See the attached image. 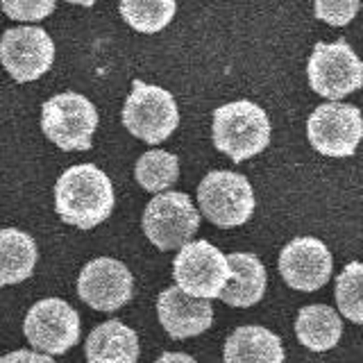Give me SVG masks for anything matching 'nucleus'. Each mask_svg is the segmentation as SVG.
Returning a JSON list of instances; mask_svg holds the SVG:
<instances>
[{"instance_id": "nucleus-1", "label": "nucleus", "mask_w": 363, "mask_h": 363, "mask_svg": "<svg viewBox=\"0 0 363 363\" xmlns=\"http://www.w3.org/2000/svg\"><path fill=\"white\" fill-rule=\"evenodd\" d=\"M113 200L111 179L94 164L64 170L55 186V207L60 218L79 230L105 223L113 211Z\"/></svg>"}, {"instance_id": "nucleus-2", "label": "nucleus", "mask_w": 363, "mask_h": 363, "mask_svg": "<svg viewBox=\"0 0 363 363\" xmlns=\"http://www.w3.org/2000/svg\"><path fill=\"white\" fill-rule=\"evenodd\" d=\"M270 143L268 113L250 100H236L213 111V145L234 164L264 152Z\"/></svg>"}, {"instance_id": "nucleus-3", "label": "nucleus", "mask_w": 363, "mask_h": 363, "mask_svg": "<svg viewBox=\"0 0 363 363\" xmlns=\"http://www.w3.org/2000/svg\"><path fill=\"white\" fill-rule=\"evenodd\" d=\"M123 125L150 145L166 141L179 125V109L170 91L136 79L123 107Z\"/></svg>"}, {"instance_id": "nucleus-4", "label": "nucleus", "mask_w": 363, "mask_h": 363, "mask_svg": "<svg viewBox=\"0 0 363 363\" xmlns=\"http://www.w3.org/2000/svg\"><path fill=\"white\" fill-rule=\"evenodd\" d=\"M309 84L318 96L340 100L363 86V62L345 39L318 41L306 66Z\"/></svg>"}, {"instance_id": "nucleus-5", "label": "nucleus", "mask_w": 363, "mask_h": 363, "mask_svg": "<svg viewBox=\"0 0 363 363\" xmlns=\"http://www.w3.org/2000/svg\"><path fill=\"white\" fill-rule=\"evenodd\" d=\"M198 202L204 218L213 225L238 227L255 213V191L245 175L232 170H211L198 186Z\"/></svg>"}, {"instance_id": "nucleus-6", "label": "nucleus", "mask_w": 363, "mask_h": 363, "mask_svg": "<svg viewBox=\"0 0 363 363\" xmlns=\"http://www.w3.org/2000/svg\"><path fill=\"white\" fill-rule=\"evenodd\" d=\"M98 128V111L91 100L66 91L50 98L41 111V130L62 150H89Z\"/></svg>"}, {"instance_id": "nucleus-7", "label": "nucleus", "mask_w": 363, "mask_h": 363, "mask_svg": "<svg viewBox=\"0 0 363 363\" xmlns=\"http://www.w3.org/2000/svg\"><path fill=\"white\" fill-rule=\"evenodd\" d=\"M200 213L191 198L179 191H166L155 196L143 211V232L159 250H177L196 236Z\"/></svg>"}, {"instance_id": "nucleus-8", "label": "nucleus", "mask_w": 363, "mask_h": 363, "mask_svg": "<svg viewBox=\"0 0 363 363\" xmlns=\"http://www.w3.org/2000/svg\"><path fill=\"white\" fill-rule=\"evenodd\" d=\"M232 270L227 257L209 241H189L179 247L173 261V277L177 286L193 298H220Z\"/></svg>"}, {"instance_id": "nucleus-9", "label": "nucleus", "mask_w": 363, "mask_h": 363, "mask_svg": "<svg viewBox=\"0 0 363 363\" xmlns=\"http://www.w3.org/2000/svg\"><path fill=\"white\" fill-rule=\"evenodd\" d=\"M23 332L30 345L43 354H66L79 340V315L66 300L45 298L28 311Z\"/></svg>"}, {"instance_id": "nucleus-10", "label": "nucleus", "mask_w": 363, "mask_h": 363, "mask_svg": "<svg viewBox=\"0 0 363 363\" xmlns=\"http://www.w3.org/2000/svg\"><path fill=\"white\" fill-rule=\"evenodd\" d=\"M309 143L325 157H352L363 139V116L354 105L327 102L306 123Z\"/></svg>"}, {"instance_id": "nucleus-11", "label": "nucleus", "mask_w": 363, "mask_h": 363, "mask_svg": "<svg viewBox=\"0 0 363 363\" xmlns=\"http://www.w3.org/2000/svg\"><path fill=\"white\" fill-rule=\"evenodd\" d=\"M0 62L16 82H32L50 71L55 41L41 28H11L0 39Z\"/></svg>"}, {"instance_id": "nucleus-12", "label": "nucleus", "mask_w": 363, "mask_h": 363, "mask_svg": "<svg viewBox=\"0 0 363 363\" xmlns=\"http://www.w3.org/2000/svg\"><path fill=\"white\" fill-rule=\"evenodd\" d=\"M77 293L91 309L116 311L132 300L134 293L132 272L118 259H109V257L94 259L79 272Z\"/></svg>"}, {"instance_id": "nucleus-13", "label": "nucleus", "mask_w": 363, "mask_h": 363, "mask_svg": "<svg viewBox=\"0 0 363 363\" xmlns=\"http://www.w3.org/2000/svg\"><path fill=\"white\" fill-rule=\"evenodd\" d=\"M332 255L323 241L313 236H300L281 250L279 272L289 286L298 291H318L332 275Z\"/></svg>"}, {"instance_id": "nucleus-14", "label": "nucleus", "mask_w": 363, "mask_h": 363, "mask_svg": "<svg viewBox=\"0 0 363 363\" xmlns=\"http://www.w3.org/2000/svg\"><path fill=\"white\" fill-rule=\"evenodd\" d=\"M157 315L170 338H191L207 332L213 323V309L209 300L193 298L179 286H170L159 293Z\"/></svg>"}, {"instance_id": "nucleus-15", "label": "nucleus", "mask_w": 363, "mask_h": 363, "mask_svg": "<svg viewBox=\"0 0 363 363\" xmlns=\"http://www.w3.org/2000/svg\"><path fill=\"white\" fill-rule=\"evenodd\" d=\"M84 354L89 363H136L139 336L121 320H107L89 334Z\"/></svg>"}, {"instance_id": "nucleus-16", "label": "nucleus", "mask_w": 363, "mask_h": 363, "mask_svg": "<svg viewBox=\"0 0 363 363\" xmlns=\"http://www.w3.org/2000/svg\"><path fill=\"white\" fill-rule=\"evenodd\" d=\"M232 275L220 291V300L230 306H255L266 293V268L257 255H227Z\"/></svg>"}, {"instance_id": "nucleus-17", "label": "nucleus", "mask_w": 363, "mask_h": 363, "mask_svg": "<svg viewBox=\"0 0 363 363\" xmlns=\"http://www.w3.org/2000/svg\"><path fill=\"white\" fill-rule=\"evenodd\" d=\"M225 363H284L277 334L259 325H243L225 343Z\"/></svg>"}, {"instance_id": "nucleus-18", "label": "nucleus", "mask_w": 363, "mask_h": 363, "mask_svg": "<svg viewBox=\"0 0 363 363\" xmlns=\"http://www.w3.org/2000/svg\"><path fill=\"white\" fill-rule=\"evenodd\" d=\"M340 334H343V320L327 304L302 306L295 318V336L311 352L332 350L340 340Z\"/></svg>"}, {"instance_id": "nucleus-19", "label": "nucleus", "mask_w": 363, "mask_h": 363, "mask_svg": "<svg viewBox=\"0 0 363 363\" xmlns=\"http://www.w3.org/2000/svg\"><path fill=\"white\" fill-rule=\"evenodd\" d=\"M37 243L34 238L14 227L0 230V286L26 281L37 266Z\"/></svg>"}, {"instance_id": "nucleus-20", "label": "nucleus", "mask_w": 363, "mask_h": 363, "mask_svg": "<svg viewBox=\"0 0 363 363\" xmlns=\"http://www.w3.org/2000/svg\"><path fill=\"white\" fill-rule=\"evenodd\" d=\"M177 0H121V16L136 32L155 34L173 21Z\"/></svg>"}, {"instance_id": "nucleus-21", "label": "nucleus", "mask_w": 363, "mask_h": 363, "mask_svg": "<svg viewBox=\"0 0 363 363\" xmlns=\"http://www.w3.org/2000/svg\"><path fill=\"white\" fill-rule=\"evenodd\" d=\"M136 182L150 193L170 189L179 177V159L166 150H150L139 157L134 168Z\"/></svg>"}, {"instance_id": "nucleus-22", "label": "nucleus", "mask_w": 363, "mask_h": 363, "mask_svg": "<svg viewBox=\"0 0 363 363\" xmlns=\"http://www.w3.org/2000/svg\"><path fill=\"white\" fill-rule=\"evenodd\" d=\"M336 304L347 320L363 325V261L347 264L336 277Z\"/></svg>"}, {"instance_id": "nucleus-23", "label": "nucleus", "mask_w": 363, "mask_h": 363, "mask_svg": "<svg viewBox=\"0 0 363 363\" xmlns=\"http://www.w3.org/2000/svg\"><path fill=\"white\" fill-rule=\"evenodd\" d=\"M361 0H315V18L327 26L343 28L359 14Z\"/></svg>"}, {"instance_id": "nucleus-24", "label": "nucleus", "mask_w": 363, "mask_h": 363, "mask_svg": "<svg viewBox=\"0 0 363 363\" xmlns=\"http://www.w3.org/2000/svg\"><path fill=\"white\" fill-rule=\"evenodd\" d=\"M57 0H0L3 11L14 21H43L55 11Z\"/></svg>"}, {"instance_id": "nucleus-25", "label": "nucleus", "mask_w": 363, "mask_h": 363, "mask_svg": "<svg viewBox=\"0 0 363 363\" xmlns=\"http://www.w3.org/2000/svg\"><path fill=\"white\" fill-rule=\"evenodd\" d=\"M0 363H55L50 354H37L34 350H16L0 357Z\"/></svg>"}, {"instance_id": "nucleus-26", "label": "nucleus", "mask_w": 363, "mask_h": 363, "mask_svg": "<svg viewBox=\"0 0 363 363\" xmlns=\"http://www.w3.org/2000/svg\"><path fill=\"white\" fill-rule=\"evenodd\" d=\"M155 363H198V361L189 354H182V352H166Z\"/></svg>"}, {"instance_id": "nucleus-27", "label": "nucleus", "mask_w": 363, "mask_h": 363, "mask_svg": "<svg viewBox=\"0 0 363 363\" xmlns=\"http://www.w3.org/2000/svg\"><path fill=\"white\" fill-rule=\"evenodd\" d=\"M68 3H73V5H84V7H89V5H94L96 0H68Z\"/></svg>"}]
</instances>
